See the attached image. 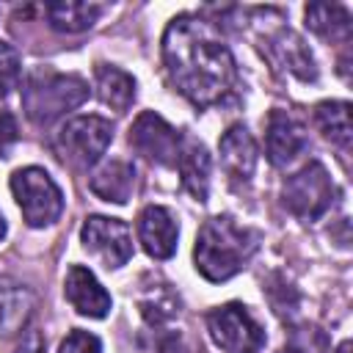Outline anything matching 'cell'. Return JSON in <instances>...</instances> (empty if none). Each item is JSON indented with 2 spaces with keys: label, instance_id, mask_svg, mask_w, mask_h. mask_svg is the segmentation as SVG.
Segmentation results:
<instances>
[{
  "label": "cell",
  "instance_id": "cell-3",
  "mask_svg": "<svg viewBox=\"0 0 353 353\" xmlns=\"http://www.w3.org/2000/svg\"><path fill=\"white\" fill-rule=\"evenodd\" d=\"M85 99H88V83L77 74H66L52 66H36L22 85L25 116L39 127L52 124L55 119L80 108Z\"/></svg>",
  "mask_w": 353,
  "mask_h": 353
},
{
  "label": "cell",
  "instance_id": "cell-13",
  "mask_svg": "<svg viewBox=\"0 0 353 353\" xmlns=\"http://www.w3.org/2000/svg\"><path fill=\"white\" fill-rule=\"evenodd\" d=\"M268 55L276 66H281L284 72H290L292 77L303 80V83H314L317 80V63L314 55L309 50V44L290 28H279L276 33L268 36Z\"/></svg>",
  "mask_w": 353,
  "mask_h": 353
},
{
  "label": "cell",
  "instance_id": "cell-1",
  "mask_svg": "<svg viewBox=\"0 0 353 353\" xmlns=\"http://www.w3.org/2000/svg\"><path fill=\"white\" fill-rule=\"evenodd\" d=\"M163 63L176 91L196 108L223 102L237 85L232 50L196 14H179L168 22L163 33Z\"/></svg>",
  "mask_w": 353,
  "mask_h": 353
},
{
  "label": "cell",
  "instance_id": "cell-14",
  "mask_svg": "<svg viewBox=\"0 0 353 353\" xmlns=\"http://www.w3.org/2000/svg\"><path fill=\"white\" fill-rule=\"evenodd\" d=\"M218 152H221V163L232 179H237V182L251 179V174L256 168V141L245 124H232L221 135Z\"/></svg>",
  "mask_w": 353,
  "mask_h": 353
},
{
  "label": "cell",
  "instance_id": "cell-8",
  "mask_svg": "<svg viewBox=\"0 0 353 353\" xmlns=\"http://www.w3.org/2000/svg\"><path fill=\"white\" fill-rule=\"evenodd\" d=\"M80 243L108 270H116V268L127 265L130 256H132V232L119 218H108V215L85 218V223L80 229Z\"/></svg>",
  "mask_w": 353,
  "mask_h": 353
},
{
  "label": "cell",
  "instance_id": "cell-26",
  "mask_svg": "<svg viewBox=\"0 0 353 353\" xmlns=\"http://www.w3.org/2000/svg\"><path fill=\"white\" fill-rule=\"evenodd\" d=\"M17 353H44V342L39 331H28V336L22 339V345L17 347Z\"/></svg>",
  "mask_w": 353,
  "mask_h": 353
},
{
  "label": "cell",
  "instance_id": "cell-10",
  "mask_svg": "<svg viewBox=\"0 0 353 353\" xmlns=\"http://www.w3.org/2000/svg\"><path fill=\"white\" fill-rule=\"evenodd\" d=\"M306 146H309L306 127L292 113L273 108L265 121V154H268L270 165H276V168L290 165Z\"/></svg>",
  "mask_w": 353,
  "mask_h": 353
},
{
  "label": "cell",
  "instance_id": "cell-6",
  "mask_svg": "<svg viewBox=\"0 0 353 353\" xmlns=\"http://www.w3.org/2000/svg\"><path fill=\"white\" fill-rule=\"evenodd\" d=\"M11 193L22 210V218L33 229H44L55 223L63 212V193L55 185V179L39 168V165H25L11 174Z\"/></svg>",
  "mask_w": 353,
  "mask_h": 353
},
{
  "label": "cell",
  "instance_id": "cell-23",
  "mask_svg": "<svg viewBox=\"0 0 353 353\" xmlns=\"http://www.w3.org/2000/svg\"><path fill=\"white\" fill-rule=\"evenodd\" d=\"M19 80H22L19 52L8 41H0V99H6L14 88H19Z\"/></svg>",
  "mask_w": 353,
  "mask_h": 353
},
{
  "label": "cell",
  "instance_id": "cell-4",
  "mask_svg": "<svg viewBox=\"0 0 353 353\" xmlns=\"http://www.w3.org/2000/svg\"><path fill=\"white\" fill-rule=\"evenodd\" d=\"M284 207L303 223L323 218L336 201V185L320 160H309L303 168L290 174L281 185Z\"/></svg>",
  "mask_w": 353,
  "mask_h": 353
},
{
  "label": "cell",
  "instance_id": "cell-5",
  "mask_svg": "<svg viewBox=\"0 0 353 353\" xmlns=\"http://www.w3.org/2000/svg\"><path fill=\"white\" fill-rule=\"evenodd\" d=\"M110 141H113V124L102 116L88 113L61 124V130L52 138V149L63 163L74 168H91L99 163Z\"/></svg>",
  "mask_w": 353,
  "mask_h": 353
},
{
  "label": "cell",
  "instance_id": "cell-17",
  "mask_svg": "<svg viewBox=\"0 0 353 353\" xmlns=\"http://www.w3.org/2000/svg\"><path fill=\"white\" fill-rule=\"evenodd\" d=\"M176 168H179V176H182V188L196 201H207V193H210V154H207L204 143H199L196 138H182Z\"/></svg>",
  "mask_w": 353,
  "mask_h": 353
},
{
  "label": "cell",
  "instance_id": "cell-28",
  "mask_svg": "<svg viewBox=\"0 0 353 353\" xmlns=\"http://www.w3.org/2000/svg\"><path fill=\"white\" fill-rule=\"evenodd\" d=\"M3 237H6V218L0 215V240H3Z\"/></svg>",
  "mask_w": 353,
  "mask_h": 353
},
{
  "label": "cell",
  "instance_id": "cell-11",
  "mask_svg": "<svg viewBox=\"0 0 353 353\" xmlns=\"http://www.w3.org/2000/svg\"><path fill=\"white\" fill-rule=\"evenodd\" d=\"M138 240L152 259L174 256L176 240H179V223L171 215V210H165L160 204L143 207L138 215Z\"/></svg>",
  "mask_w": 353,
  "mask_h": 353
},
{
  "label": "cell",
  "instance_id": "cell-25",
  "mask_svg": "<svg viewBox=\"0 0 353 353\" xmlns=\"http://www.w3.org/2000/svg\"><path fill=\"white\" fill-rule=\"evenodd\" d=\"M17 138H19L17 119L8 110H0V157H8L11 146L17 143Z\"/></svg>",
  "mask_w": 353,
  "mask_h": 353
},
{
  "label": "cell",
  "instance_id": "cell-24",
  "mask_svg": "<svg viewBox=\"0 0 353 353\" xmlns=\"http://www.w3.org/2000/svg\"><path fill=\"white\" fill-rule=\"evenodd\" d=\"M58 353H102V345H99V339L94 334H88L83 328H74L58 345Z\"/></svg>",
  "mask_w": 353,
  "mask_h": 353
},
{
  "label": "cell",
  "instance_id": "cell-19",
  "mask_svg": "<svg viewBox=\"0 0 353 353\" xmlns=\"http://www.w3.org/2000/svg\"><path fill=\"white\" fill-rule=\"evenodd\" d=\"M102 11H105V6L85 3V0H58V3L44 6L50 28L58 33H83L99 19Z\"/></svg>",
  "mask_w": 353,
  "mask_h": 353
},
{
  "label": "cell",
  "instance_id": "cell-21",
  "mask_svg": "<svg viewBox=\"0 0 353 353\" xmlns=\"http://www.w3.org/2000/svg\"><path fill=\"white\" fill-rule=\"evenodd\" d=\"M314 124L339 149H347L353 141V124H350V102L342 99H325L314 108Z\"/></svg>",
  "mask_w": 353,
  "mask_h": 353
},
{
  "label": "cell",
  "instance_id": "cell-12",
  "mask_svg": "<svg viewBox=\"0 0 353 353\" xmlns=\"http://www.w3.org/2000/svg\"><path fill=\"white\" fill-rule=\"evenodd\" d=\"M63 295L66 301L72 303V309L83 317H94V320H102L108 317L113 301L108 295V290L97 281V276L83 268V265H72L66 270V279H63Z\"/></svg>",
  "mask_w": 353,
  "mask_h": 353
},
{
  "label": "cell",
  "instance_id": "cell-16",
  "mask_svg": "<svg viewBox=\"0 0 353 353\" xmlns=\"http://www.w3.org/2000/svg\"><path fill=\"white\" fill-rule=\"evenodd\" d=\"M88 188H91V193L99 196L102 201L127 204V199H130L132 190H135V165L127 163V160L102 163V165L91 174Z\"/></svg>",
  "mask_w": 353,
  "mask_h": 353
},
{
  "label": "cell",
  "instance_id": "cell-27",
  "mask_svg": "<svg viewBox=\"0 0 353 353\" xmlns=\"http://www.w3.org/2000/svg\"><path fill=\"white\" fill-rule=\"evenodd\" d=\"M350 350H353V345H350V339H345V342H339V345H336V350H334V353H350Z\"/></svg>",
  "mask_w": 353,
  "mask_h": 353
},
{
  "label": "cell",
  "instance_id": "cell-15",
  "mask_svg": "<svg viewBox=\"0 0 353 353\" xmlns=\"http://www.w3.org/2000/svg\"><path fill=\"white\" fill-rule=\"evenodd\" d=\"M36 295L19 281H0V339L22 334L33 317Z\"/></svg>",
  "mask_w": 353,
  "mask_h": 353
},
{
  "label": "cell",
  "instance_id": "cell-7",
  "mask_svg": "<svg viewBox=\"0 0 353 353\" xmlns=\"http://www.w3.org/2000/svg\"><path fill=\"white\" fill-rule=\"evenodd\" d=\"M207 331L212 342L226 353H259L265 347V331L243 303H223L207 314Z\"/></svg>",
  "mask_w": 353,
  "mask_h": 353
},
{
  "label": "cell",
  "instance_id": "cell-9",
  "mask_svg": "<svg viewBox=\"0 0 353 353\" xmlns=\"http://www.w3.org/2000/svg\"><path fill=\"white\" fill-rule=\"evenodd\" d=\"M130 143L138 154L157 165H176L182 135L154 110H143L130 127Z\"/></svg>",
  "mask_w": 353,
  "mask_h": 353
},
{
  "label": "cell",
  "instance_id": "cell-20",
  "mask_svg": "<svg viewBox=\"0 0 353 353\" xmlns=\"http://www.w3.org/2000/svg\"><path fill=\"white\" fill-rule=\"evenodd\" d=\"M306 28L325 41H347L350 39V11L339 3H309L303 8Z\"/></svg>",
  "mask_w": 353,
  "mask_h": 353
},
{
  "label": "cell",
  "instance_id": "cell-2",
  "mask_svg": "<svg viewBox=\"0 0 353 353\" xmlns=\"http://www.w3.org/2000/svg\"><path fill=\"white\" fill-rule=\"evenodd\" d=\"M259 245V232L240 226L229 215H215L201 223L196 234L193 262L207 281H226L237 276Z\"/></svg>",
  "mask_w": 353,
  "mask_h": 353
},
{
  "label": "cell",
  "instance_id": "cell-22",
  "mask_svg": "<svg viewBox=\"0 0 353 353\" xmlns=\"http://www.w3.org/2000/svg\"><path fill=\"white\" fill-rule=\"evenodd\" d=\"M176 312H179V301H176V295L171 290H165V284L163 287H152L141 298V314L146 317L149 325H163L171 317H176Z\"/></svg>",
  "mask_w": 353,
  "mask_h": 353
},
{
  "label": "cell",
  "instance_id": "cell-18",
  "mask_svg": "<svg viewBox=\"0 0 353 353\" xmlns=\"http://www.w3.org/2000/svg\"><path fill=\"white\" fill-rule=\"evenodd\" d=\"M94 85L102 105H108L116 113H124L135 99V77L113 63H97L94 69Z\"/></svg>",
  "mask_w": 353,
  "mask_h": 353
}]
</instances>
